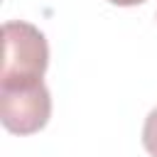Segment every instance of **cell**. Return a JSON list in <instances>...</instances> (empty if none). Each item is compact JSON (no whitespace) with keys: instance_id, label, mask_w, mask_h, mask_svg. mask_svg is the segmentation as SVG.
I'll return each mask as SVG.
<instances>
[{"instance_id":"obj_1","label":"cell","mask_w":157,"mask_h":157,"mask_svg":"<svg viewBox=\"0 0 157 157\" xmlns=\"http://www.w3.org/2000/svg\"><path fill=\"white\" fill-rule=\"evenodd\" d=\"M49 64V47L44 34L22 20L2 25V69L0 86L39 83Z\"/></svg>"},{"instance_id":"obj_2","label":"cell","mask_w":157,"mask_h":157,"mask_svg":"<svg viewBox=\"0 0 157 157\" xmlns=\"http://www.w3.org/2000/svg\"><path fill=\"white\" fill-rule=\"evenodd\" d=\"M52 115V96L44 81L27 86H0V120L15 135L39 132Z\"/></svg>"},{"instance_id":"obj_3","label":"cell","mask_w":157,"mask_h":157,"mask_svg":"<svg viewBox=\"0 0 157 157\" xmlns=\"http://www.w3.org/2000/svg\"><path fill=\"white\" fill-rule=\"evenodd\" d=\"M142 145L145 150L157 157V108H152L145 118V125H142Z\"/></svg>"},{"instance_id":"obj_4","label":"cell","mask_w":157,"mask_h":157,"mask_svg":"<svg viewBox=\"0 0 157 157\" xmlns=\"http://www.w3.org/2000/svg\"><path fill=\"white\" fill-rule=\"evenodd\" d=\"M108 2L120 5V7H130V5H140V2H145V0H108Z\"/></svg>"}]
</instances>
